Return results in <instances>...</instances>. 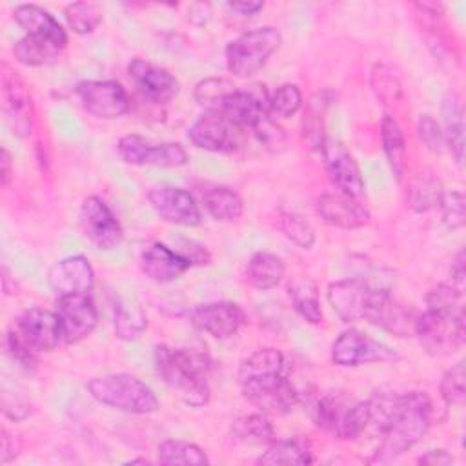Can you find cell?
Listing matches in <instances>:
<instances>
[{
	"instance_id": "cell-1",
	"label": "cell",
	"mask_w": 466,
	"mask_h": 466,
	"mask_svg": "<svg viewBox=\"0 0 466 466\" xmlns=\"http://www.w3.org/2000/svg\"><path fill=\"white\" fill-rule=\"evenodd\" d=\"M155 364L162 380L187 406L202 408L211 399L209 370L211 362L206 355L184 348L160 344L155 348Z\"/></svg>"
},
{
	"instance_id": "cell-2",
	"label": "cell",
	"mask_w": 466,
	"mask_h": 466,
	"mask_svg": "<svg viewBox=\"0 0 466 466\" xmlns=\"http://www.w3.org/2000/svg\"><path fill=\"white\" fill-rule=\"evenodd\" d=\"M431 420L433 406L424 391L399 395L397 406L382 430V442L377 448L373 461L390 462L406 453L422 441L431 426Z\"/></svg>"
},
{
	"instance_id": "cell-3",
	"label": "cell",
	"mask_w": 466,
	"mask_h": 466,
	"mask_svg": "<svg viewBox=\"0 0 466 466\" xmlns=\"http://www.w3.org/2000/svg\"><path fill=\"white\" fill-rule=\"evenodd\" d=\"M87 391L96 402L133 415H146L158 408L153 390L129 373L93 377L87 382Z\"/></svg>"
},
{
	"instance_id": "cell-4",
	"label": "cell",
	"mask_w": 466,
	"mask_h": 466,
	"mask_svg": "<svg viewBox=\"0 0 466 466\" xmlns=\"http://www.w3.org/2000/svg\"><path fill=\"white\" fill-rule=\"evenodd\" d=\"M280 44L282 36L271 25L246 31L228 44L226 66L235 76L248 78L266 66Z\"/></svg>"
},
{
	"instance_id": "cell-5",
	"label": "cell",
	"mask_w": 466,
	"mask_h": 466,
	"mask_svg": "<svg viewBox=\"0 0 466 466\" xmlns=\"http://www.w3.org/2000/svg\"><path fill=\"white\" fill-rule=\"evenodd\" d=\"M193 146L215 151V153H233L242 147L246 138V129L233 124L229 118L217 111H204L187 131Z\"/></svg>"
},
{
	"instance_id": "cell-6",
	"label": "cell",
	"mask_w": 466,
	"mask_h": 466,
	"mask_svg": "<svg viewBox=\"0 0 466 466\" xmlns=\"http://www.w3.org/2000/svg\"><path fill=\"white\" fill-rule=\"evenodd\" d=\"M413 333L430 353H450L464 342V315H446L426 309L415 319Z\"/></svg>"
},
{
	"instance_id": "cell-7",
	"label": "cell",
	"mask_w": 466,
	"mask_h": 466,
	"mask_svg": "<svg viewBox=\"0 0 466 466\" xmlns=\"http://www.w3.org/2000/svg\"><path fill=\"white\" fill-rule=\"evenodd\" d=\"M399 355L386 344L359 329L342 331L331 346V360L337 366L353 368L371 362H393Z\"/></svg>"
},
{
	"instance_id": "cell-8",
	"label": "cell",
	"mask_w": 466,
	"mask_h": 466,
	"mask_svg": "<svg viewBox=\"0 0 466 466\" xmlns=\"http://www.w3.org/2000/svg\"><path fill=\"white\" fill-rule=\"evenodd\" d=\"M118 153L124 162L133 166L180 167L187 162V153L180 144L164 142L153 144L140 135H126L118 140Z\"/></svg>"
},
{
	"instance_id": "cell-9",
	"label": "cell",
	"mask_w": 466,
	"mask_h": 466,
	"mask_svg": "<svg viewBox=\"0 0 466 466\" xmlns=\"http://www.w3.org/2000/svg\"><path fill=\"white\" fill-rule=\"evenodd\" d=\"M80 228L86 238L98 249H113L122 238L124 231L109 206L100 197H87L80 206Z\"/></svg>"
},
{
	"instance_id": "cell-10",
	"label": "cell",
	"mask_w": 466,
	"mask_h": 466,
	"mask_svg": "<svg viewBox=\"0 0 466 466\" xmlns=\"http://www.w3.org/2000/svg\"><path fill=\"white\" fill-rule=\"evenodd\" d=\"M82 107L96 118H118L129 111V96L115 80H84L76 86Z\"/></svg>"
},
{
	"instance_id": "cell-11",
	"label": "cell",
	"mask_w": 466,
	"mask_h": 466,
	"mask_svg": "<svg viewBox=\"0 0 466 466\" xmlns=\"http://www.w3.org/2000/svg\"><path fill=\"white\" fill-rule=\"evenodd\" d=\"M2 107L13 133L22 138L29 137L35 118L31 95L22 78L5 64L2 66Z\"/></svg>"
},
{
	"instance_id": "cell-12",
	"label": "cell",
	"mask_w": 466,
	"mask_h": 466,
	"mask_svg": "<svg viewBox=\"0 0 466 466\" xmlns=\"http://www.w3.org/2000/svg\"><path fill=\"white\" fill-rule=\"evenodd\" d=\"M319 149L331 182L340 189V193L357 198L364 191V180L359 164L348 147L337 138H324Z\"/></svg>"
},
{
	"instance_id": "cell-13",
	"label": "cell",
	"mask_w": 466,
	"mask_h": 466,
	"mask_svg": "<svg viewBox=\"0 0 466 466\" xmlns=\"http://www.w3.org/2000/svg\"><path fill=\"white\" fill-rule=\"evenodd\" d=\"M147 200L155 213L169 224L193 228L198 226L202 220L198 204L186 189L173 186H157L149 189Z\"/></svg>"
},
{
	"instance_id": "cell-14",
	"label": "cell",
	"mask_w": 466,
	"mask_h": 466,
	"mask_svg": "<svg viewBox=\"0 0 466 466\" xmlns=\"http://www.w3.org/2000/svg\"><path fill=\"white\" fill-rule=\"evenodd\" d=\"M377 288L362 279H344L329 284L328 302L342 322L364 320Z\"/></svg>"
},
{
	"instance_id": "cell-15",
	"label": "cell",
	"mask_w": 466,
	"mask_h": 466,
	"mask_svg": "<svg viewBox=\"0 0 466 466\" xmlns=\"http://www.w3.org/2000/svg\"><path fill=\"white\" fill-rule=\"evenodd\" d=\"M56 315L62 324L64 342L67 344L80 342L82 339L91 335L98 324V311L89 293L58 297Z\"/></svg>"
},
{
	"instance_id": "cell-16",
	"label": "cell",
	"mask_w": 466,
	"mask_h": 466,
	"mask_svg": "<svg viewBox=\"0 0 466 466\" xmlns=\"http://www.w3.org/2000/svg\"><path fill=\"white\" fill-rule=\"evenodd\" d=\"M35 351H53L62 340V324L56 313L42 308L25 309L13 324Z\"/></svg>"
},
{
	"instance_id": "cell-17",
	"label": "cell",
	"mask_w": 466,
	"mask_h": 466,
	"mask_svg": "<svg viewBox=\"0 0 466 466\" xmlns=\"http://www.w3.org/2000/svg\"><path fill=\"white\" fill-rule=\"evenodd\" d=\"M191 322L215 339H229L246 322L244 309L229 300L200 304L191 311Z\"/></svg>"
},
{
	"instance_id": "cell-18",
	"label": "cell",
	"mask_w": 466,
	"mask_h": 466,
	"mask_svg": "<svg viewBox=\"0 0 466 466\" xmlns=\"http://www.w3.org/2000/svg\"><path fill=\"white\" fill-rule=\"evenodd\" d=\"M47 282L58 297L86 295L95 286V271L87 257L71 255L51 266Z\"/></svg>"
},
{
	"instance_id": "cell-19",
	"label": "cell",
	"mask_w": 466,
	"mask_h": 466,
	"mask_svg": "<svg viewBox=\"0 0 466 466\" xmlns=\"http://www.w3.org/2000/svg\"><path fill=\"white\" fill-rule=\"evenodd\" d=\"M127 71L138 93L153 104H167L178 93V80L167 69L158 67L147 60H131Z\"/></svg>"
},
{
	"instance_id": "cell-20",
	"label": "cell",
	"mask_w": 466,
	"mask_h": 466,
	"mask_svg": "<svg viewBox=\"0 0 466 466\" xmlns=\"http://www.w3.org/2000/svg\"><path fill=\"white\" fill-rule=\"evenodd\" d=\"M415 315L399 304L386 289H379L373 295V300L366 313V322L375 324L393 335L408 337L415 328Z\"/></svg>"
},
{
	"instance_id": "cell-21",
	"label": "cell",
	"mask_w": 466,
	"mask_h": 466,
	"mask_svg": "<svg viewBox=\"0 0 466 466\" xmlns=\"http://www.w3.org/2000/svg\"><path fill=\"white\" fill-rule=\"evenodd\" d=\"M320 218L340 229H359L370 222V211L353 197L344 193H328L317 200Z\"/></svg>"
},
{
	"instance_id": "cell-22",
	"label": "cell",
	"mask_w": 466,
	"mask_h": 466,
	"mask_svg": "<svg viewBox=\"0 0 466 466\" xmlns=\"http://www.w3.org/2000/svg\"><path fill=\"white\" fill-rule=\"evenodd\" d=\"M193 264L182 251H175L166 244H151L140 255V268L155 282H171L186 273Z\"/></svg>"
},
{
	"instance_id": "cell-23",
	"label": "cell",
	"mask_w": 466,
	"mask_h": 466,
	"mask_svg": "<svg viewBox=\"0 0 466 466\" xmlns=\"http://www.w3.org/2000/svg\"><path fill=\"white\" fill-rule=\"evenodd\" d=\"M286 370V359L282 351L275 348H260L251 353L238 368V384L248 386L282 375Z\"/></svg>"
},
{
	"instance_id": "cell-24",
	"label": "cell",
	"mask_w": 466,
	"mask_h": 466,
	"mask_svg": "<svg viewBox=\"0 0 466 466\" xmlns=\"http://www.w3.org/2000/svg\"><path fill=\"white\" fill-rule=\"evenodd\" d=\"M15 20L27 35H36V36H46L53 38L60 44H67V35L62 29V25L55 20L51 13L46 9L33 5V4H22L15 9Z\"/></svg>"
},
{
	"instance_id": "cell-25",
	"label": "cell",
	"mask_w": 466,
	"mask_h": 466,
	"mask_svg": "<svg viewBox=\"0 0 466 466\" xmlns=\"http://www.w3.org/2000/svg\"><path fill=\"white\" fill-rule=\"evenodd\" d=\"M64 47H66L64 44H60L53 38L25 35L24 38H20L15 44L13 55L20 64L38 67V66H47V64L55 62L60 56Z\"/></svg>"
},
{
	"instance_id": "cell-26",
	"label": "cell",
	"mask_w": 466,
	"mask_h": 466,
	"mask_svg": "<svg viewBox=\"0 0 466 466\" xmlns=\"http://www.w3.org/2000/svg\"><path fill=\"white\" fill-rule=\"evenodd\" d=\"M286 268L280 257L268 253V251H258L255 253L246 268V280L257 288V289H271L280 280L284 279Z\"/></svg>"
},
{
	"instance_id": "cell-27",
	"label": "cell",
	"mask_w": 466,
	"mask_h": 466,
	"mask_svg": "<svg viewBox=\"0 0 466 466\" xmlns=\"http://www.w3.org/2000/svg\"><path fill=\"white\" fill-rule=\"evenodd\" d=\"M444 113V142L455 162L462 166L464 160V113L459 98L455 95H448L442 104Z\"/></svg>"
},
{
	"instance_id": "cell-28",
	"label": "cell",
	"mask_w": 466,
	"mask_h": 466,
	"mask_svg": "<svg viewBox=\"0 0 466 466\" xmlns=\"http://www.w3.org/2000/svg\"><path fill=\"white\" fill-rule=\"evenodd\" d=\"M380 140L395 178L402 180L406 171V140L399 122L391 115H386L380 122Z\"/></svg>"
},
{
	"instance_id": "cell-29",
	"label": "cell",
	"mask_w": 466,
	"mask_h": 466,
	"mask_svg": "<svg viewBox=\"0 0 466 466\" xmlns=\"http://www.w3.org/2000/svg\"><path fill=\"white\" fill-rule=\"evenodd\" d=\"M204 208L215 220L231 222L242 217L244 200L231 187L215 186L204 193Z\"/></svg>"
},
{
	"instance_id": "cell-30",
	"label": "cell",
	"mask_w": 466,
	"mask_h": 466,
	"mask_svg": "<svg viewBox=\"0 0 466 466\" xmlns=\"http://www.w3.org/2000/svg\"><path fill=\"white\" fill-rule=\"evenodd\" d=\"M258 464L266 466H302L311 462L308 446L299 439L288 441H271L268 450L257 459Z\"/></svg>"
},
{
	"instance_id": "cell-31",
	"label": "cell",
	"mask_w": 466,
	"mask_h": 466,
	"mask_svg": "<svg viewBox=\"0 0 466 466\" xmlns=\"http://www.w3.org/2000/svg\"><path fill=\"white\" fill-rule=\"evenodd\" d=\"M442 191L444 189H442L441 180L431 171H422V173H417L410 180L408 202H410L411 209L424 213V211H430L439 206Z\"/></svg>"
},
{
	"instance_id": "cell-32",
	"label": "cell",
	"mask_w": 466,
	"mask_h": 466,
	"mask_svg": "<svg viewBox=\"0 0 466 466\" xmlns=\"http://www.w3.org/2000/svg\"><path fill=\"white\" fill-rule=\"evenodd\" d=\"M350 406L351 402L346 397L339 393H328L317 400L313 408V420L319 428L339 437Z\"/></svg>"
},
{
	"instance_id": "cell-33",
	"label": "cell",
	"mask_w": 466,
	"mask_h": 466,
	"mask_svg": "<svg viewBox=\"0 0 466 466\" xmlns=\"http://www.w3.org/2000/svg\"><path fill=\"white\" fill-rule=\"evenodd\" d=\"M113 326H115V333L118 339L135 340L146 331L147 319H146L144 311L131 300H118V302H115Z\"/></svg>"
},
{
	"instance_id": "cell-34",
	"label": "cell",
	"mask_w": 466,
	"mask_h": 466,
	"mask_svg": "<svg viewBox=\"0 0 466 466\" xmlns=\"http://www.w3.org/2000/svg\"><path fill=\"white\" fill-rule=\"evenodd\" d=\"M289 295L297 313L309 324H319L322 320V308L319 300L317 284L311 279H297L289 286Z\"/></svg>"
},
{
	"instance_id": "cell-35",
	"label": "cell",
	"mask_w": 466,
	"mask_h": 466,
	"mask_svg": "<svg viewBox=\"0 0 466 466\" xmlns=\"http://www.w3.org/2000/svg\"><path fill=\"white\" fill-rule=\"evenodd\" d=\"M158 461L162 464H184V466H200L208 464L209 459L206 451L187 441H178V439H169L164 441L158 446Z\"/></svg>"
},
{
	"instance_id": "cell-36",
	"label": "cell",
	"mask_w": 466,
	"mask_h": 466,
	"mask_svg": "<svg viewBox=\"0 0 466 466\" xmlns=\"http://www.w3.org/2000/svg\"><path fill=\"white\" fill-rule=\"evenodd\" d=\"M370 84L375 96L384 104H397L402 96V80L399 71L390 64H377L371 69Z\"/></svg>"
},
{
	"instance_id": "cell-37",
	"label": "cell",
	"mask_w": 466,
	"mask_h": 466,
	"mask_svg": "<svg viewBox=\"0 0 466 466\" xmlns=\"http://www.w3.org/2000/svg\"><path fill=\"white\" fill-rule=\"evenodd\" d=\"M231 433L235 439L249 444H269L275 435L271 422L260 413H249L235 419Z\"/></svg>"
},
{
	"instance_id": "cell-38",
	"label": "cell",
	"mask_w": 466,
	"mask_h": 466,
	"mask_svg": "<svg viewBox=\"0 0 466 466\" xmlns=\"http://www.w3.org/2000/svg\"><path fill=\"white\" fill-rule=\"evenodd\" d=\"M64 16L75 33L87 35L102 22V9L93 2H75L66 7Z\"/></svg>"
},
{
	"instance_id": "cell-39",
	"label": "cell",
	"mask_w": 466,
	"mask_h": 466,
	"mask_svg": "<svg viewBox=\"0 0 466 466\" xmlns=\"http://www.w3.org/2000/svg\"><path fill=\"white\" fill-rule=\"evenodd\" d=\"M279 229L288 240L302 249H309L315 244V231L300 215L282 211L279 215Z\"/></svg>"
},
{
	"instance_id": "cell-40",
	"label": "cell",
	"mask_w": 466,
	"mask_h": 466,
	"mask_svg": "<svg viewBox=\"0 0 466 466\" xmlns=\"http://www.w3.org/2000/svg\"><path fill=\"white\" fill-rule=\"evenodd\" d=\"M302 106V93L295 84H282L279 86L271 96L268 98V111L269 115L288 118L295 115Z\"/></svg>"
},
{
	"instance_id": "cell-41",
	"label": "cell",
	"mask_w": 466,
	"mask_h": 466,
	"mask_svg": "<svg viewBox=\"0 0 466 466\" xmlns=\"http://www.w3.org/2000/svg\"><path fill=\"white\" fill-rule=\"evenodd\" d=\"M442 222L450 229H459L466 222V204H464V195L461 191H442L439 206Z\"/></svg>"
},
{
	"instance_id": "cell-42",
	"label": "cell",
	"mask_w": 466,
	"mask_h": 466,
	"mask_svg": "<svg viewBox=\"0 0 466 466\" xmlns=\"http://www.w3.org/2000/svg\"><path fill=\"white\" fill-rule=\"evenodd\" d=\"M441 397L446 404H461L464 402L466 390H464V362L459 360L453 364L441 379Z\"/></svg>"
},
{
	"instance_id": "cell-43",
	"label": "cell",
	"mask_w": 466,
	"mask_h": 466,
	"mask_svg": "<svg viewBox=\"0 0 466 466\" xmlns=\"http://www.w3.org/2000/svg\"><path fill=\"white\" fill-rule=\"evenodd\" d=\"M231 89H235V86H231L224 78H206V80H200L197 84V87H195V100L198 102V106L204 107V111H209Z\"/></svg>"
},
{
	"instance_id": "cell-44",
	"label": "cell",
	"mask_w": 466,
	"mask_h": 466,
	"mask_svg": "<svg viewBox=\"0 0 466 466\" xmlns=\"http://www.w3.org/2000/svg\"><path fill=\"white\" fill-rule=\"evenodd\" d=\"M255 133V137L269 149H279L286 144V133L284 129L273 120V116L268 113H264L258 122L253 126L251 129Z\"/></svg>"
},
{
	"instance_id": "cell-45",
	"label": "cell",
	"mask_w": 466,
	"mask_h": 466,
	"mask_svg": "<svg viewBox=\"0 0 466 466\" xmlns=\"http://www.w3.org/2000/svg\"><path fill=\"white\" fill-rule=\"evenodd\" d=\"M5 350L11 355L13 360H16L18 364H22L24 368H29L36 362V353L27 342L25 339L18 333V329L15 326L9 328L7 335H5Z\"/></svg>"
},
{
	"instance_id": "cell-46",
	"label": "cell",
	"mask_w": 466,
	"mask_h": 466,
	"mask_svg": "<svg viewBox=\"0 0 466 466\" xmlns=\"http://www.w3.org/2000/svg\"><path fill=\"white\" fill-rule=\"evenodd\" d=\"M417 131H419V138L420 142L433 153H441L446 147L444 142V133L442 127L439 126V122L431 116V115H420L419 124H417Z\"/></svg>"
},
{
	"instance_id": "cell-47",
	"label": "cell",
	"mask_w": 466,
	"mask_h": 466,
	"mask_svg": "<svg viewBox=\"0 0 466 466\" xmlns=\"http://www.w3.org/2000/svg\"><path fill=\"white\" fill-rule=\"evenodd\" d=\"M20 439L15 433H9L7 430L2 431V462L13 461L20 453Z\"/></svg>"
},
{
	"instance_id": "cell-48",
	"label": "cell",
	"mask_w": 466,
	"mask_h": 466,
	"mask_svg": "<svg viewBox=\"0 0 466 466\" xmlns=\"http://www.w3.org/2000/svg\"><path fill=\"white\" fill-rule=\"evenodd\" d=\"M419 462L420 464H431V466H435V464L444 466V464H451L453 457L446 450H430L419 459Z\"/></svg>"
},
{
	"instance_id": "cell-49",
	"label": "cell",
	"mask_w": 466,
	"mask_h": 466,
	"mask_svg": "<svg viewBox=\"0 0 466 466\" xmlns=\"http://www.w3.org/2000/svg\"><path fill=\"white\" fill-rule=\"evenodd\" d=\"M464 275H466V266H464V251H459L455 260L451 262V280H453V286L462 289V284H464Z\"/></svg>"
},
{
	"instance_id": "cell-50",
	"label": "cell",
	"mask_w": 466,
	"mask_h": 466,
	"mask_svg": "<svg viewBox=\"0 0 466 466\" xmlns=\"http://www.w3.org/2000/svg\"><path fill=\"white\" fill-rule=\"evenodd\" d=\"M228 7L240 15H255L264 7V4L262 2H231L228 4Z\"/></svg>"
},
{
	"instance_id": "cell-51",
	"label": "cell",
	"mask_w": 466,
	"mask_h": 466,
	"mask_svg": "<svg viewBox=\"0 0 466 466\" xmlns=\"http://www.w3.org/2000/svg\"><path fill=\"white\" fill-rule=\"evenodd\" d=\"M13 175V167H11V155L5 147H2V158H0V177H2V186L9 184V178Z\"/></svg>"
}]
</instances>
